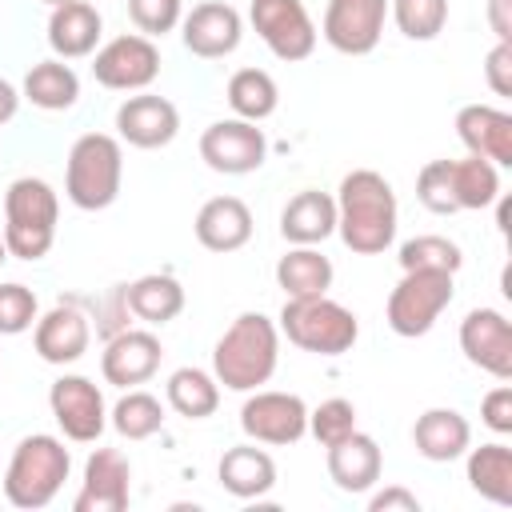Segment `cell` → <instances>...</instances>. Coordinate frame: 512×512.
Instances as JSON below:
<instances>
[{"mask_svg":"<svg viewBox=\"0 0 512 512\" xmlns=\"http://www.w3.org/2000/svg\"><path fill=\"white\" fill-rule=\"evenodd\" d=\"M336 232L356 256H380L396 240V192L372 172L356 168L336 188Z\"/></svg>","mask_w":512,"mask_h":512,"instance_id":"obj_1","label":"cell"},{"mask_svg":"<svg viewBox=\"0 0 512 512\" xmlns=\"http://www.w3.org/2000/svg\"><path fill=\"white\" fill-rule=\"evenodd\" d=\"M280 364V328L264 312H240L212 348V376L232 392H256Z\"/></svg>","mask_w":512,"mask_h":512,"instance_id":"obj_2","label":"cell"},{"mask_svg":"<svg viewBox=\"0 0 512 512\" xmlns=\"http://www.w3.org/2000/svg\"><path fill=\"white\" fill-rule=\"evenodd\" d=\"M68 468H72V456H68L64 440H56L48 432H32L12 448V460L4 468V500L24 512L48 508L56 500V492L64 488Z\"/></svg>","mask_w":512,"mask_h":512,"instance_id":"obj_3","label":"cell"},{"mask_svg":"<svg viewBox=\"0 0 512 512\" xmlns=\"http://www.w3.org/2000/svg\"><path fill=\"white\" fill-rule=\"evenodd\" d=\"M56 220H60V200L48 180L40 176H20L4 192V248L16 260H40L48 256L56 240Z\"/></svg>","mask_w":512,"mask_h":512,"instance_id":"obj_4","label":"cell"},{"mask_svg":"<svg viewBox=\"0 0 512 512\" xmlns=\"http://www.w3.org/2000/svg\"><path fill=\"white\" fill-rule=\"evenodd\" d=\"M124 180V152L120 140L108 132H84L64 168V192L80 212H100L120 196Z\"/></svg>","mask_w":512,"mask_h":512,"instance_id":"obj_5","label":"cell"},{"mask_svg":"<svg viewBox=\"0 0 512 512\" xmlns=\"http://www.w3.org/2000/svg\"><path fill=\"white\" fill-rule=\"evenodd\" d=\"M280 332L288 336V344H296L304 352L344 356L356 344V336H360V320H356V312H348L344 304H336L324 292V296L284 300V308H280Z\"/></svg>","mask_w":512,"mask_h":512,"instance_id":"obj_6","label":"cell"},{"mask_svg":"<svg viewBox=\"0 0 512 512\" xmlns=\"http://www.w3.org/2000/svg\"><path fill=\"white\" fill-rule=\"evenodd\" d=\"M456 296V272H436V268H412L400 276V284L388 292V328L396 336H424L440 320V312Z\"/></svg>","mask_w":512,"mask_h":512,"instance_id":"obj_7","label":"cell"},{"mask_svg":"<svg viewBox=\"0 0 512 512\" xmlns=\"http://www.w3.org/2000/svg\"><path fill=\"white\" fill-rule=\"evenodd\" d=\"M248 20L256 36L268 44V52L284 64L308 60L316 48V24L304 8V0H252Z\"/></svg>","mask_w":512,"mask_h":512,"instance_id":"obj_8","label":"cell"},{"mask_svg":"<svg viewBox=\"0 0 512 512\" xmlns=\"http://www.w3.org/2000/svg\"><path fill=\"white\" fill-rule=\"evenodd\" d=\"M156 72H160V48L152 44V36H140V32L112 36L92 56L96 84H104L112 92H140L156 80Z\"/></svg>","mask_w":512,"mask_h":512,"instance_id":"obj_9","label":"cell"},{"mask_svg":"<svg viewBox=\"0 0 512 512\" xmlns=\"http://www.w3.org/2000/svg\"><path fill=\"white\" fill-rule=\"evenodd\" d=\"M268 156V140H264V128H256L252 120H216L200 132V160L212 168V172H224V176H248L264 164Z\"/></svg>","mask_w":512,"mask_h":512,"instance_id":"obj_10","label":"cell"},{"mask_svg":"<svg viewBox=\"0 0 512 512\" xmlns=\"http://www.w3.org/2000/svg\"><path fill=\"white\" fill-rule=\"evenodd\" d=\"M240 428L252 444H296L308 432V404L296 392H252L240 408Z\"/></svg>","mask_w":512,"mask_h":512,"instance_id":"obj_11","label":"cell"},{"mask_svg":"<svg viewBox=\"0 0 512 512\" xmlns=\"http://www.w3.org/2000/svg\"><path fill=\"white\" fill-rule=\"evenodd\" d=\"M388 20V0H328L324 8V40L344 56H368Z\"/></svg>","mask_w":512,"mask_h":512,"instance_id":"obj_12","label":"cell"},{"mask_svg":"<svg viewBox=\"0 0 512 512\" xmlns=\"http://www.w3.org/2000/svg\"><path fill=\"white\" fill-rule=\"evenodd\" d=\"M48 404H52V416H56V424H60V432L68 440H76V444L100 440V432L108 424V408H104L100 388L88 376H60V380H52Z\"/></svg>","mask_w":512,"mask_h":512,"instance_id":"obj_13","label":"cell"},{"mask_svg":"<svg viewBox=\"0 0 512 512\" xmlns=\"http://www.w3.org/2000/svg\"><path fill=\"white\" fill-rule=\"evenodd\" d=\"M132 500V464L120 448H96L84 460V480L72 512H124Z\"/></svg>","mask_w":512,"mask_h":512,"instance_id":"obj_14","label":"cell"},{"mask_svg":"<svg viewBox=\"0 0 512 512\" xmlns=\"http://www.w3.org/2000/svg\"><path fill=\"white\" fill-rule=\"evenodd\" d=\"M460 352L496 380H512V328L496 308H472L460 320Z\"/></svg>","mask_w":512,"mask_h":512,"instance_id":"obj_15","label":"cell"},{"mask_svg":"<svg viewBox=\"0 0 512 512\" xmlns=\"http://www.w3.org/2000/svg\"><path fill=\"white\" fill-rule=\"evenodd\" d=\"M184 48L200 60H220V56H232L240 48V36H244V20L232 4L224 0H204L196 4L188 16H184Z\"/></svg>","mask_w":512,"mask_h":512,"instance_id":"obj_16","label":"cell"},{"mask_svg":"<svg viewBox=\"0 0 512 512\" xmlns=\"http://www.w3.org/2000/svg\"><path fill=\"white\" fill-rule=\"evenodd\" d=\"M116 132L124 144L132 148H164L176 140L180 132V112L172 100L164 96H152V92H140V96H128L120 108H116Z\"/></svg>","mask_w":512,"mask_h":512,"instance_id":"obj_17","label":"cell"},{"mask_svg":"<svg viewBox=\"0 0 512 512\" xmlns=\"http://www.w3.org/2000/svg\"><path fill=\"white\" fill-rule=\"evenodd\" d=\"M160 356H164V348H160V340H156L152 332H144V328H124V332H116V336L104 344V352H100V372H104V380L116 384V388H136V384H144V380L156 376Z\"/></svg>","mask_w":512,"mask_h":512,"instance_id":"obj_18","label":"cell"},{"mask_svg":"<svg viewBox=\"0 0 512 512\" xmlns=\"http://www.w3.org/2000/svg\"><path fill=\"white\" fill-rule=\"evenodd\" d=\"M32 344H36V356L44 364H76L88 344H92V328H88V316L72 304H56L48 308L44 316H36V332H32Z\"/></svg>","mask_w":512,"mask_h":512,"instance_id":"obj_19","label":"cell"},{"mask_svg":"<svg viewBox=\"0 0 512 512\" xmlns=\"http://www.w3.org/2000/svg\"><path fill=\"white\" fill-rule=\"evenodd\" d=\"M456 136L472 156L512 168V116L492 104H464L456 112Z\"/></svg>","mask_w":512,"mask_h":512,"instance_id":"obj_20","label":"cell"},{"mask_svg":"<svg viewBox=\"0 0 512 512\" xmlns=\"http://www.w3.org/2000/svg\"><path fill=\"white\" fill-rule=\"evenodd\" d=\"M384 472V456H380V444L368 436V432H348L344 440L328 444V476L340 492H368Z\"/></svg>","mask_w":512,"mask_h":512,"instance_id":"obj_21","label":"cell"},{"mask_svg":"<svg viewBox=\"0 0 512 512\" xmlns=\"http://www.w3.org/2000/svg\"><path fill=\"white\" fill-rule=\"evenodd\" d=\"M192 228L208 252H236L252 240V212L240 196H212L200 204Z\"/></svg>","mask_w":512,"mask_h":512,"instance_id":"obj_22","label":"cell"},{"mask_svg":"<svg viewBox=\"0 0 512 512\" xmlns=\"http://www.w3.org/2000/svg\"><path fill=\"white\" fill-rule=\"evenodd\" d=\"M100 32H104V20L88 0H64L48 16V48L60 60L92 56L100 44Z\"/></svg>","mask_w":512,"mask_h":512,"instance_id":"obj_23","label":"cell"},{"mask_svg":"<svg viewBox=\"0 0 512 512\" xmlns=\"http://www.w3.org/2000/svg\"><path fill=\"white\" fill-rule=\"evenodd\" d=\"M412 444H416V452H420L424 460L448 464V460H456V456L468 452L472 428H468V420H464L456 408H428V412H420L416 424H412Z\"/></svg>","mask_w":512,"mask_h":512,"instance_id":"obj_24","label":"cell"},{"mask_svg":"<svg viewBox=\"0 0 512 512\" xmlns=\"http://www.w3.org/2000/svg\"><path fill=\"white\" fill-rule=\"evenodd\" d=\"M216 480H220V488L232 492L236 500H260V496H268L272 484H276V464H272V456H268L264 448H256V444H236V448H228V452L220 456Z\"/></svg>","mask_w":512,"mask_h":512,"instance_id":"obj_25","label":"cell"},{"mask_svg":"<svg viewBox=\"0 0 512 512\" xmlns=\"http://www.w3.org/2000/svg\"><path fill=\"white\" fill-rule=\"evenodd\" d=\"M332 232H336V200L320 188H304L280 208V236L288 244H324Z\"/></svg>","mask_w":512,"mask_h":512,"instance_id":"obj_26","label":"cell"},{"mask_svg":"<svg viewBox=\"0 0 512 512\" xmlns=\"http://www.w3.org/2000/svg\"><path fill=\"white\" fill-rule=\"evenodd\" d=\"M120 296H124L128 312L136 320H144V324H168V320H176L184 312V288L168 272H148V276L124 284Z\"/></svg>","mask_w":512,"mask_h":512,"instance_id":"obj_27","label":"cell"},{"mask_svg":"<svg viewBox=\"0 0 512 512\" xmlns=\"http://www.w3.org/2000/svg\"><path fill=\"white\" fill-rule=\"evenodd\" d=\"M276 284L284 288L288 300L300 296H324L332 288V260L316 244H292L276 260Z\"/></svg>","mask_w":512,"mask_h":512,"instance_id":"obj_28","label":"cell"},{"mask_svg":"<svg viewBox=\"0 0 512 512\" xmlns=\"http://www.w3.org/2000/svg\"><path fill=\"white\" fill-rule=\"evenodd\" d=\"M468 484L484 500L508 508L512 504V448L504 440L480 444L468 452Z\"/></svg>","mask_w":512,"mask_h":512,"instance_id":"obj_29","label":"cell"},{"mask_svg":"<svg viewBox=\"0 0 512 512\" xmlns=\"http://www.w3.org/2000/svg\"><path fill=\"white\" fill-rule=\"evenodd\" d=\"M24 100H32L44 112H68L80 100V76L60 56L56 60H40L24 76Z\"/></svg>","mask_w":512,"mask_h":512,"instance_id":"obj_30","label":"cell"},{"mask_svg":"<svg viewBox=\"0 0 512 512\" xmlns=\"http://www.w3.org/2000/svg\"><path fill=\"white\" fill-rule=\"evenodd\" d=\"M168 404L188 420H208L220 408V380L204 368H176L168 376Z\"/></svg>","mask_w":512,"mask_h":512,"instance_id":"obj_31","label":"cell"},{"mask_svg":"<svg viewBox=\"0 0 512 512\" xmlns=\"http://www.w3.org/2000/svg\"><path fill=\"white\" fill-rule=\"evenodd\" d=\"M452 192H456L460 212H480V208L496 204V196H500L496 164L484 156H472V152L464 160H452Z\"/></svg>","mask_w":512,"mask_h":512,"instance_id":"obj_32","label":"cell"},{"mask_svg":"<svg viewBox=\"0 0 512 512\" xmlns=\"http://www.w3.org/2000/svg\"><path fill=\"white\" fill-rule=\"evenodd\" d=\"M228 104H232V112H236L240 120L260 124V120H268V116L276 112L280 88H276V80H272L264 68H240V72H232V80H228Z\"/></svg>","mask_w":512,"mask_h":512,"instance_id":"obj_33","label":"cell"},{"mask_svg":"<svg viewBox=\"0 0 512 512\" xmlns=\"http://www.w3.org/2000/svg\"><path fill=\"white\" fill-rule=\"evenodd\" d=\"M112 428L124 436V440H148L164 428V404L152 396V392H140V388H128L116 408H112Z\"/></svg>","mask_w":512,"mask_h":512,"instance_id":"obj_34","label":"cell"},{"mask_svg":"<svg viewBox=\"0 0 512 512\" xmlns=\"http://www.w3.org/2000/svg\"><path fill=\"white\" fill-rule=\"evenodd\" d=\"M388 16L408 40H436L448 24V0H388Z\"/></svg>","mask_w":512,"mask_h":512,"instance_id":"obj_35","label":"cell"},{"mask_svg":"<svg viewBox=\"0 0 512 512\" xmlns=\"http://www.w3.org/2000/svg\"><path fill=\"white\" fill-rule=\"evenodd\" d=\"M400 268L412 272V268H436V272H460L464 264V252L456 240L448 236H412L400 244Z\"/></svg>","mask_w":512,"mask_h":512,"instance_id":"obj_36","label":"cell"},{"mask_svg":"<svg viewBox=\"0 0 512 512\" xmlns=\"http://www.w3.org/2000/svg\"><path fill=\"white\" fill-rule=\"evenodd\" d=\"M416 200L436 212V216H452L456 208V192H452V160H428L416 172Z\"/></svg>","mask_w":512,"mask_h":512,"instance_id":"obj_37","label":"cell"},{"mask_svg":"<svg viewBox=\"0 0 512 512\" xmlns=\"http://www.w3.org/2000/svg\"><path fill=\"white\" fill-rule=\"evenodd\" d=\"M40 316V304H36V292L28 284H0V336H20L36 324Z\"/></svg>","mask_w":512,"mask_h":512,"instance_id":"obj_38","label":"cell"},{"mask_svg":"<svg viewBox=\"0 0 512 512\" xmlns=\"http://www.w3.org/2000/svg\"><path fill=\"white\" fill-rule=\"evenodd\" d=\"M308 432H312L324 448L336 444V440H344L348 432H356V408H352V400L332 396V400L316 404V408L308 412Z\"/></svg>","mask_w":512,"mask_h":512,"instance_id":"obj_39","label":"cell"},{"mask_svg":"<svg viewBox=\"0 0 512 512\" xmlns=\"http://www.w3.org/2000/svg\"><path fill=\"white\" fill-rule=\"evenodd\" d=\"M184 4L180 0H128V16L140 28V36H164L180 24Z\"/></svg>","mask_w":512,"mask_h":512,"instance_id":"obj_40","label":"cell"},{"mask_svg":"<svg viewBox=\"0 0 512 512\" xmlns=\"http://www.w3.org/2000/svg\"><path fill=\"white\" fill-rule=\"evenodd\" d=\"M480 420H484L496 436H508V432H512V388H508V384L492 388V392L480 400Z\"/></svg>","mask_w":512,"mask_h":512,"instance_id":"obj_41","label":"cell"},{"mask_svg":"<svg viewBox=\"0 0 512 512\" xmlns=\"http://www.w3.org/2000/svg\"><path fill=\"white\" fill-rule=\"evenodd\" d=\"M484 80H488V88L496 96H512V44L496 40V48L484 60Z\"/></svg>","mask_w":512,"mask_h":512,"instance_id":"obj_42","label":"cell"},{"mask_svg":"<svg viewBox=\"0 0 512 512\" xmlns=\"http://www.w3.org/2000/svg\"><path fill=\"white\" fill-rule=\"evenodd\" d=\"M368 508H372V512H420V500H416V492L392 484V488H384V492H372V496H368Z\"/></svg>","mask_w":512,"mask_h":512,"instance_id":"obj_43","label":"cell"},{"mask_svg":"<svg viewBox=\"0 0 512 512\" xmlns=\"http://www.w3.org/2000/svg\"><path fill=\"white\" fill-rule=\"evenodd\" d=\"M488 24L500 44H512V0H488Z\"/></svg>","mask_w":512,"mask_h":512,"instance_id":"obj_44","label":"cell"},{"mask_svg":"<svg viewBox=\"0 0 512 512\" xmlns=\"http://www.w3.org/2000/svg\"><path fill=\"white\" fill-rule=\"evenodd\" d=\"M16 108H20V92L0 76V124H8L16 116Z\"/></svg>","mask_w":512,"mask_h":512,"instance_id":"obj_45","label":"cell"},{"mask_svg":"<svg viewBox=\"0 0 512 512\" xmlns=\"http://www.w3.org/2000/svg\"><path fill=\"white\" fill-rule=\"evenodd\" d=\"M8 260V248H4V236H0V264Z\"/></svg>","mask_w":512,"mask_h":512,"instance_id":"obj_46","label":"cell"},{"mask_svg":"<svg viewBox=\"0 0 512 512\" xmlns=\"http://www.w3.org/2000/svg\"><path fill=\"white\" fill-rule=\"evenodd\" d=\"M44 4H52V8H56V4H64V0H44Z\"/></svg>","mask_w":512,"mask_h":512,"instance_id":"obj_47","label":"cell"}]
</instances>
